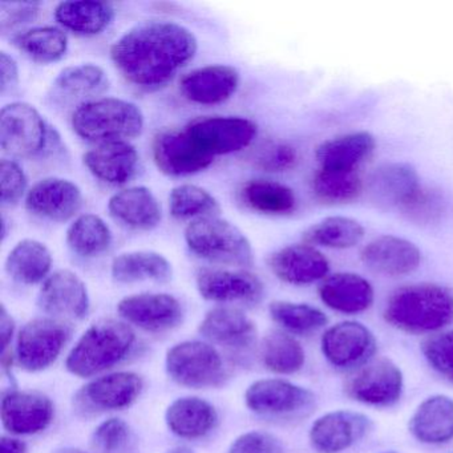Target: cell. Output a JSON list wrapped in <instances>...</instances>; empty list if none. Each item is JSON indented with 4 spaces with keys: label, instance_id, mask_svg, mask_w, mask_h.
<instances>
[{
    "label": "cell",
    "instance_id": "obj_1",
    "mask_svg": "<svg viewBox=\"0 0 453 453\" xmlns=\"http://www.w3.org/2000/svg\"><path fill=\"white\" fill-rule=\"evenodd\" d=\"M189 28L169 20H147L113 43L111 59L124 79L140 88H158L197 54Z\"/></svg>",
    "mask_w": 453,
    "mask_h": 453
},
{
    "label": "cell",
    "instance_id": "obj_2",
    "mask_svg": "<svg viewBox=\"0 0 453 453\" xmlns=\"http://www.w3.org/2000/svg\"><path fill=\"white\" fill-rule=\"evenodd\" d=\"M383 314L404 333H436L453 325V290L439 283L402 286L387 299Z\"/></svg>",
    "mask_w": 453,
    "mask_h": 453
},
{
    "label": "cell",
    "instance_id": "obj_3",
    "mask_svg": "<svg viewBox=\"0 0 453 453\" xmlns=\"http://www.w3.org/2000/svg\"><path fill=\"white\" fill-rule=\"evenodd\" d=\"M136 335L127 323L103 319L83 334L68 355L65 367L73 375L89 378L120 363L134 347Z\"/></svg>",
    "mask_w": 453,
    "mask_h": 453
},
{
    "label": "cell",
    "instance_id": "obj_4",
    "mask_svg": "<svg viewBox=\"0 0 453 453\" xmlns=\"http://www.w3.org/2000/svg\"><path fill=\"white\" fill-rule=\"evenodd\" d=\"M73 128L87 142H127L142 134L144 115L128 100L103 97L83 103L73 116Z\"/></svg>",
    "mask_w": 453,
    "mask_h": 453
},
{
    "label": "cell",
    "instance_id": "obj_5",
    "mask_svg": "<svg viewBox=\"0 0 453 453\" xmlns=\"http://www.w3.org/2000/svg\"><path fill=\"white\" fill-rule=\"evenodd\" d=\"M185 241L193 254L206 261L230 266L253 265V248L245 233L219 216L190 222L185 229Z\"/></svg>",
    "mask_w": 453,
    "mask_h": 453
},
{
    "label": "cell",
    "instance_id": "obj_6",
    "mask_svg": "<svg viewBox=\"0 0 453 453\" xmlns=\"http://www.w3.org/2000/svg\"><path fill=\"white\" fill-rule=\"evenodd\" d=\"M166 371L172 380L189 388H211L226 380L221 355L211 344L189 341L176 344L166 354Z\"/></svg>",
    "mask_w": 453,
    "mask_h": 453
},
{
    "label": "cell",
    "instance_id": "obj_7",
    "mask_svg": "<svg viewBox=\"0 0 453 453\" xmlns=\"http://www.w3.org/2000/svg\"><path fill=\"white\" fill-rule=\"evenodd\" d=\"M49 127L43 116L28 103L7 104L0 112V145L4 153L17 158L35 157L43 152Z\"/></svg>",
    "mask_w": 453,
    "mask_h": 453
},
{
    "label": "cell",
    "instance_id": "obj_8",
    "mask_svg": "<svg viewBox=\"0 0 453 453\" xmlns=\"http://www.w3.org/2000/svg\"><path fill=\"white\" fill-rule=\"evenodd\" d=\"M246 405L253 412L266 418H302L317 405V397L310 389L282 379H262L249 387Z\"/></svg>",
    "mask_w": 453,
    "mask_h": 453
},
{
    "label": "cell",
    "instance_id": "obj_9",
    "mask_svg": "<svg viewBox=\"0 0 453 453\" xmlns=\"http://www.w3.org/2000/svg\"><path fill=\"white\" fill-rule=\"evenodd\" d=\"M404 389V376L394 360L378 357L357 368L347 379L344 392L362 404L391 407L399 402Z\"/></svg>",
    "mask_w": 453,
    "mask_h": 453
},
{
    "label": "cell",
    "instance_id": "obj_10",
    "mask_svg": "<svg viewBox=\"0 0 453 453\" xmlns=\"http://www.w3.org/2000/svg\"><path fill=\"white\" fill-rule=\"evenodd\" d=\"M185 131L203 152L214 158L249 147L258 128L249 119L213 116L196 119Z\"/></svg>",
    "mask_w": 453,
    "mask_h": 453
},
{
    "label": "cell",
    "instance_id": "obj_11",
    "mask_svg": "<svg viewBox=\"0 0 453 453\" xmlns=\"http://www.w3.org/2000/svg\"><path fill=\"white\" fill-rule=\"evenodd\" d=\"M71 328L49 318L31 320L18 336V362L25 370L36 372L50 367L70 339Z\"/></svg>",
    "mask_w": 453,
    "mask_h": 453
},
{
    "label": "cell",
    "instance_id": "obj_12",
    "mask_svg": "<svg viewBox=\"0 0 453 453\" xmlns=\"http://www.w3.org/2000/svg\"><path fill=\"white\" fill-rule=\"evenodd\" d=\"M142 389V379L137 373H110L81 387L75 395V408L83 416L123 410L136 402Z\"/></svg>",
    "mask_w": 453,
    "mask_h": 453
},
{
    "label": "cell",
    "instance_id": "obj_13",
    "mask_svg": "<svg viewBox=\"0 0 453 453\" xmlns=\"http://www.w3.org/2000/svg\"><path fill=\"white\" fill-rule=\"evenodd\" d=\"M375 335L359 322L336 323L322 336V352L336 368H359L372 360L376 352Z\"/></svg>",
    "mask_w": 453,
    "mask_h": 453
},
{
    "label": "cell",
    "instance_id": "obj_14",
    "mask_svg": "<svg viewBox=\"0 0 453 453\" xmlns=\"http://www.w3.org/2000/svg\"><path fill=\"white\" fill-rule=\"evenodd\" d=\"M372 428L365 413L339 410L325 413L310 429V441L320 453H339L359 442Z\"/></svg>",
    "mask_w": 453,
    "mask_h": 453
},
{
    "label": "cell",
    "instance_id": "obj_15",
    "mask_svg": "<svg viewBox=\"0 0 453 453\" xmlns=\"http://www.w3.org/2000/svg\"><path fill=\"white\" fill-rule=\"evenodd\" d=\"M153 160L161 173L184 177L209 168L214 158L203 152L184 129L157 134L153 142Z\"/></svg>",
    "mask_w": 453,
    "mask_h": 453
},
{
    "label": "cell",
    "instance_id": "obj_16",
    "mask_svg": "<svg viewBox=\"0 0 453 453\" xmlns=\"http://www.w3.org/2000/svg\"><path fill=\"white\" fill-rule=\"evenodd\" d=\"M83 206V193L70 180L50 177L36 182L26 196L30 213L55 222L73 219Z\"/></svg>",
    "mask_w": 453,
    "mask_h": 453
},
{
    "label": "cell",
    "instance_id": "obj_17",
    "mask_svg": "<svg viewBox=\"0 0 453 453\" xmlns=\"http://www.w3.org/2000/svg\"><path fill=\"white\" fill-rule=\"evenodd\" d=\"M38 304L47 314L83 319L89 311L88 290L75 273L58 270L42 285Z\"/></svg>",
    "mask_w": 453,
    "mask_h": 453
},
{
    "label": "cell",
    "instance_id": "obj_18",
    "mask_svg": "<svg viewBox=\"0 0 453 453\" xmlns=\"http://www.w3.org/2000/svg\"><path fill=\"white\" fill-rule=\"evenodd\" d=\"M54 418L51 400L38 392L9 391L0 403V418L14 434H35L44 431Z\"/></svg>",
    "mask_w": 453,
    "mask_h": 453
},
{
    "label": "cell",
    "instance_id": "obj_19",
    "mask_svg": "<svg viewBox=\"0 0 453 453\" xmlns=\"http://www.w3.org/2000/svg\"><path fill=\"white\" fill-rule=\"evenodd\" d=\"M118 311L129 323L152 333L176 327L184 315L181 303L174 296L155 293L126 296L119 302Z\"/></svg>",
    "mask_w": 453,
    "mask_h": 453
},
{
    "label": "cell",
    "instance_id": "obj_20",
    "mask_svg": "<svg viewBox=\"0 0 453 453\" xmlns=\"http://www.w3.org/2000/svg\"><path fill=\"white\" fill-rule=\"evenodd\" d=\"M197 290L206 301L257 303L264 296V283L242 270H201L196 278Z\"/></svg>",
    "mask_w": 453,
    "mask_h": 453
},
{
    "label": "cell",
    "instance_id": "obj_21",
    "mask_svg": "<svg viewBox=\"0 0 453 453\" xmlns=\"http://www.w3.org/2000/svg\"><path fill=\"white\" fill-rule=\"evenodd\" d=\"M275 277L290 285H311L326 280L330 272L328 259L314 246L307 243L286 246L267 259Z\"/></svg>",
    "mask_w": 453,
    "mask_h": 453
},
{
    "label": "cell",
    "instance_id": "obj_22",
    "mask_svg": "<svg viewBox=\"0 0 453 453\" xmlns=\"http://www.w3.org/2000/svg\"><path fill=\"white\" fill-rule=\"evenodd\" d=\"M363 264L376 274L403 277L415 272L421 264V251L404 238L380 235L362 250Z\"/></svg>",
    "mask_w": 453,
    "mask_h": 453
},
{
    "label": "cell",
    "instance_id": "obj_23",
    "mask_svg": "<svg viewBox=\"0 0 453 453\" xmlns=\"http://www.w3.org/2000/svg\"><path fill=\"white\" fill-rule=\"evenodd\" d=\"M240 86V73L230 65H208L188 73L180 81L185 99L201 105L229 100Z\"/></svg>",
    "mask_w": 453,
    "mask_h": 453
},
{
    "label": "cell",
    "instance_id": "obj_24",
    "mask_svg": "<svg viewBox=\"0 0 453 453\" xmlns=\"http://www.w3.org/2000/svg\"><path fill=\"white\" fill-rule=\"evenodd\" d=\"M418 172L407 163L378 166L368 179V192L378 205L402 209L420 189Z\"/></svg>",
    "mask_w": 453,
    "mask_h": 453
},
{
    "label": "cell",
    "instance_id": "obj_25",
    "mask_svg": "<svg viewBox=\"0 0 453 453\" xmlns=\"http://www.w3.org/2000/svg\"><path fill=\"white\" fill-rule=\"evenodd\" d=\"M84 165L103 182L123 185L136 174L139 153L128 142H104L84 155Z\"/></svg>",
    "mask_w": 453,
    "mask_h": 453
},
{
    "label": "cell",
    "instance_id": "obj_26",
    "mask_svg": "<svg viewBox=\"0 0 453 453\" xmlns=\"http://www.w3.org/2000/svg\"><path fill=\"white\" fill-rule=\"evenodd\" d=\"M319 296L331 310L351 315L370 309L375 293L372 285L362 275L336 273L320 283Z\"/></svg>",
    "mask_w": 453,
    "mask_h": 453
},
{
    "label": "cell",
    "instance_id": "obj_27",
    "mask_svg": "<svg viewBox=\"0 0 453 453\" xmlns=\"http://www.w3.org/2000/svg\"><path fill=\"white\" fill-rule=\"evenodd\" d=\"M111 216L124 226L134 230H152L163 219L160 203L152 190L132 187L111 197L108 203Z\"/></svg>",
    "mask_w": 453,
    "mask_h": 453
},
{
    "label": "cell",
    "instance_id": "obj_28",
    "mask_svg": "<svg viewBox=\"0 0 453 453\" xmlns=\"http://www.w3.org/2000/svg\"><path fill=\"white\" fill-rule=\"evenodd\" d=\"M200 333L209 341L232 349H249L257 338L253 320L232 307L211 310L201 322Z\"/></svg>",
    "mask_w": 453,
    "mask_h": 453
},
{
    "label": "cell",
    "instance_id": "obj_29",
    "mask_svg": "<svg viewBox=\"0 0 453 453\" xmlns=\"http://www.w3.org/2000/svg\"><path fill=\"white\" fill-rule=\"evenodd\" d=\"M410 431L423 444L440 445L453 440V399L432 395L418 404L410 421Z\"/></svg>",
    "mask_w": 453,
    "mask_h": 453
},
{
    "label": "cell",
    "instance_id": "obj_30",
    "mask_svg": "<svg viewBox=\"0 0 453 453\" xmlns=\"http://www.w3.org/2000/svg\"><path fill=\"white\" fill-rule=\"evenodd\" d=\"M375 137L368 132H354L334 137L317 148L315 157L320 168L336 171H357L360 164L372 156Z\"/></svg>",
    "mask_w": 453,
    "mask_h": 453
},
{
    "label": "cell",
    "instance_id": "obj_31",
    "mask_svg": "<svg viewBox=\"0 0 453 453\" xmlns=\"http://www.w3.org/2000/svg\"><path fill=\"white\" fill-rule=\"evenodd\" d=\"M219 415L216 408L200 397H180L174 400L165 413L168 428L176 436L198 439L216 426Z\"/></svg>",
    "mask_w": 453,
    "mask_h": 453
},
{
    "label": "cell",
    "instance_id": "obj_32",
    "mask_svg": "<svg viewBox=\"0 0 453 453\" xmlns=\"http://www.w3.org/2000/svg\"><path fill=\"white\" fill-rule=\"evenodd\" d=\"M113 280L120 283L155 280L166 282L173 274L172 264L163 256L150 250L128 251L116 257L111 267Z\"/></svg>",
    "mask_w": 453,
    "mask_h": 453
},
{
    "label": "cell",
    "instance_id": "obj_33",
    "mask_svg": "<svg viewBox=\"0 0 453 453\" xmlns=\"http://www.w3.org/2000/svg\"><path fill=\"white\" fill-rule=\"evenodd\" d=\"M115 10L105 2H62L55 9V19L79 35H99L112 23Z\"/></svg>",
    "mask_w": 453,
    "mask_h": 453
},
{
    "label": "cell",
    "instance_id": "obj_34",
    "mask_svg": "<svg viewBox=\"0 0 453 453\" xmlns=\"http://www.w3.org/2000/svg\"><path fill=\"white\" fill-rule=\"evenodd\" d=\"M52 266L50 249L41 241L23 240L14 246L6 259V272L23 285H35L49 278Z\"/></svg>",
    "mask_w": 453,
    "mask_h": 453
},
{
    "label": "cell",
    "instance_id": "obj_35",
    "mask_svg": "<svg viewBox=\"0 0 453 453\" xmlns=\"http://www.w3.org/2000/svg\"><path fill=\"white\" fill-rule=\"evenodd\" d=\"M110 79L100 65H78L65 68L52 83L54 94L65 102L91 99L107 91Z\"/></svg>",
    "mask_w": 453,
    "mask_h": 453
},
{
    "label": "cell",
    "instance_id": "obj_36",
    "mask_svg": "<svg viewBox=\"0 0 453 453\" xmlns=\"http://www.w3.org/2000/svg\"><path fill=\"white\" fill-rule=\"evenodd\" d=\"M365 227L349 217H327L303 233L307 245L327 249H351L362 242Z\"/></svg>",
    "mask_w": 453,
    "mask_h": 453
},
{
    "label": "cell",
    "instance_id": "obj_37",
    "mask_svg": "<svg viewBox=\"0 0 453 453\" xmlns=\"http://www.w3.org/2000/svg\"><path fill=\"white\" fill-rule=\"evenodd\" d=\"M261 359L272 372L290 375L303 367L306 355L294 336L283 331H270L261 346Z\"/></svg>",
    "mask_w": 453,
    "mask_h": 453
},
{
    "label": "cell",
    "instance_id": "obj_38",
    "mask_svg": "<svg viewBox=\"0 0 453 453\" xmlns=\"http://www.w3.org/2000/svg\"><path fill=\"white\" fill-rule=\"evenodd\" d=\"M242 198L246 205L259 213L283 216L296 211V197L293 189L270 181V180H251L243 187Z\"/></svg>",
    "mask_w": 453,
    "mask_h": 453
},
{
    "label": "cell",
    "instance_id": "obj_39",
    "mask_svg": "<svg viewBox=\"0 0 453 453\" xmlns=\"http://www.w3.org/2000/svg\"><path fill=\"white\" fill-rule=\"evenodd\" d=\"M67 243L81 257H97L110 249L112 232L102 217L83 214L68 227Z\"/></svg>",
    "mask_w": 453,
    "mask_h": 453
},
{
    "label": "cell",
    "instance_id": "obj_40",
    "mask_svg": "<svg viewBox=\"0 0 453 453\" xmlns=\"http://www.w3.org/2000/svg\"><path fill=\"white\" fill-rule=\"evenodd\" d=\"M312 192L325 203H347L363 192V181L357 171L320 168L312 179Z\"/></svg>",
    "mask_w": 453,
    "mask_h": 453
},
{
    "label": "cell",
    "instance_id": "obj_41",
    "mask_svg": "<svg viewBox=\"0 0 453 453\" xmlns=\"http://www.w3.org/2000/svg\"><path fill=\"white\" fill-rule=\"evenodd\" d=\"M17 46L35 62L54 63L62 59L68 50V38L58 27H35L15 39Z\"/></svg>",
    "mask_w": 453,
    "mask_h": 453
},
{
    "label": "cell",
    "instance_id": "obj_42",
    "mask_svg": "<svg viewBox=\"0 0 453 453\" xmlns=\"http://www.w3.org/2000/svg\"><path fill=\"white\" fill-rule=\"evenodd\" d=\"M169 209L177 219H198L219 216V201L213 195L197 185H180L169 196Z\"/></svg>",
    "mask_w": 453,
    "mask_h": 453
},
{
    "label": "cell",
    "instance_id": "obj_43",
    "mask_svg": "<svg viewBox=\"0 0 453 453\" xmlns=\"http://www.w3.org/2000/svg\"><path fill=\"white\" fill-rule=\"evenodd\" d=\"M269 310L273 319L291 333H314L328 322L327 315L322 310L306 303L275 301L270 304Z\"/></svg>",
    "mask_w": 453,
    "mask_h": 453
},
{
    "label": "cell",
    "instance_id": "obj_44",
    "mask_svg": "<svg viewBox=\"0 0 453 453\" xmlns=\"http://www.w3.org/2000/svg\"><path fill=\"white\" fill-rule=\"evenodd\" d=\"M91 442L97 453H134V450L131 426L118 418L103 421L95 429Z\"/></svg>",
    "mask_w": 453,
    "mask_h": 453
},
{
    "label": "cell",
    "instance_id": "obj_45",
    "mask_svg": "<svg viewBox=\"0 0 453 453\" xmlns=\"http://www.w3.org/2000/svg\"><path fill=\"white\" fill-rule=\"evenodd\" d=\"M400 211L411 221L423 225L434 224L445 213V200L439 190L421 187Z\"/></svg>",
    "mask_w": 453,
    "mask_h": 453
},
{
    "label": "cell",
    "instance_id": "obj_46",
    "mask_svg": "<svg viewBox=\"0 0 453 453\" xmlns=\"http://www.w3.org/2000/svg\"><path fill=\"white\" fill-rule=\"evenodd\" d=\"M428 365L453 383V330L431 336L421 346Z\"/></svg>",
    "mask_w": 453,
    "mask_h": 453
},
{
    "label": "cell",
    "instance_id": "obj_47",
    "mask_svg": "<svg viewBox=\"0 0 453 453\" xmlns=\"http://www.w3.org/2000/svg\"><path fill=\"white\" fill-rule=\"evenodd\" d=\"M0 185H2V203L14 206L27 192V176L22 166L14 160L0 161Z\"/></svg>",
    "mask_w": 453,
    "mask_h": 453
},
{
    "label": "cell",
    "instance_id": "obj_48",
    "mask_svg": "<svg viewBox=\"0 0 453 453\" xmlns=\"http://www.w3.org/2000/svg\"><path fill=\"white\" fill-rule=\"evenodd\" d=\"M229 453H285V448L274 434L251 431L238 436L230 445Z\"/></svg>",
    "mask_w": 453,
    "mask_h": 453
},
{
    "label": "cell",
    "instance_id": "obj_49",
    "mask_svg": "<svg viewBox=\"0 0 453 453\" xmlns=\"http://www.w3.org/2000/svg\"><path fill=\"white\" fill-rule=\"evenodd\" d=\"M298 152L296 148L283 142L272 144L265 148L259 153L257 163L264 171L273 172V173H280V172L290 171L296 168L298 164Z\"/></svg>",
    "mask_w": 453,
    "mask_h": 453
},
{
    "label": "cell",
    "instance_id": "obj_50",
    "mask_svg": "<svg viewBox=\"0 0 453 453\" xmlns=\"http://www.w3.org/2000/svg\"><path fill=\"white\" fill-rule=\"evenodd\" d=\"M39 4H9L2 2L0 4V25L2 31L19 27L26 23L33 22L39 14Z\"/></svg>",
    "mask_w": 453,
    "mask_h": 453
},
{
    "label": "cell",
    "instance_id": "obj_51",
    "mask_svg": "<svg viewBox=\"0 0 453 453\" xmlns=\"http://www.w3.org/2000/svg\"><path fill=\"white\" fill-rule=\"evenodd\" d=\"M19 84V67L14 58L7 52L0 54V92L6 95Z\"/></svg>",
    "mask_w": 453,
    "mask_h": 453
},
{
    "label": "cell",
    "instance_id": "obj_52",
    "mask_svg": "<svg viewBox=\"0 0 453 453\" xmlns=\"http://www.w3.org/2000/svg\"><path fill=\"white\" fill-rule=\"evenodd\" d=\"M14 330V319H12V315L7 311L6 307L2 306V309H0V341H2V352L7 351V349H9Z\"/></svg>",
    "mask_w": 453,
    "mask_h": 453
},
{
    "label": "cell",
    "instance_id": "obj_53",
    "mask_svg": "<svg viewBox=\"0 0 453 453\" xmlns=\"http://www.w3.org/2000/svg\"><path fill=\"white\" fill-rule=\"evenodd\" d=\"M27 447L25 442L14 437L4 436L0 440V453H26Z\"/></svg>",
    "mask_w": 453,
    "mask_h": 453
},
{
    "label": "cell",
    "instance_id": "obj_54",
    "mask_svg": "<svg viewBox=\"0 0 453 453\" xmlns=\"http://www.w3.org/2000/svg\"><path fill=\"white\" fill-rule=\"evenodd\" d=\"M166 453H195L190 448L184 447V445H179V447L172 448Z\"/></svg>",
    "mask_w": 453,
    "mask_h": 453
},
{
    "label": "cell",
    "instance_id": "obj_55",
    "mask_svg": "<svg viewBox=\"0 0 453 453\" xmlns=\"http://www.w3.org/2000/svg\"><path fill=\"white\" fill-rule=\"evenodd\" d=\"M58 453H88L84 450L79 449V448H65V449L58 450Z\"/></svg>",
    "mask_w": 453,
    "mask_h": 453
},
{
    "label": "cell",
    "instance_id": "obj_56",
    "mask_svg": "<svg viewBox=\"0 0 453 453\" xmlns=\"http://www.w3.org/2000/svg\"><path fill=\"white\" fill-rule=\"evenodd\" d=\"M381 453H399V452H394V450H388V452H381Z\"/></svg>",
    "mask_w": 453,
    "mask_h": 453
}]
</instances>
